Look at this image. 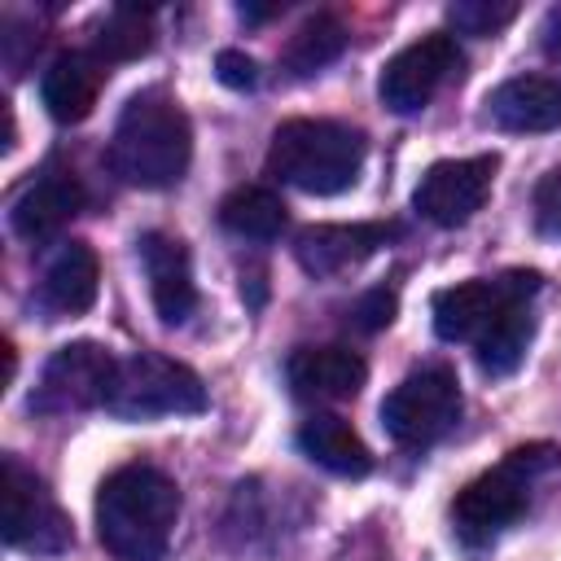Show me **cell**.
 Segmentation results:
<instances>
[{"instance_id": "obj_1", "label": "cell", "mask_w": 561, "mask_h": 561, "mask_svg": "<svg viewBox=\"0 0 561 561\" xmlns=\"http://www.w3.org/2000/svg\"><path fill=\"white\" fill-rule=\"evenodd\" d=\"M180 486L153 465H123L96 486V539L114 561H167Z\"/></svg>"}, {"instance_id": "obj_2", "label": "cell", "mask_w": 561, "mask_h": 561, "mask_svg": "<svg viewBox=\"0 0 561 561\" xmlns=\"http://www.w3.org/2000/svg\"><path fill=\"white\" fill-rule=\"evenodd\" d=\"M193 162V127L188 114L167 92H136L110 136V167L123 184L136 188H171L184 180Z\"/></svg>"}, {"instance_id": "obj_3", "label": "cell", "mask_w": 561, "mask_h": 561, "mask_svg": "<svg viewBox=\"0 0 561 561\" xmlns=\"http://www.w3.org/2000/svg\"><path fill=\"white\" fill-rule=\"evenodd\" d=\"M364 153H368V140L351 123L285 118L267 145V175H276L280 184H289L298 193L333 197L359 180Z\"/></svg>"}, {"instance_id": "obj_4", "label": "cell", "mask_w": 561, "mask_h": 561, "mask_svg": "<svg viewBox=\"0 0 561 561\" xmlns=\"http://www.w3.org/2000/svg\"><path fill=\"white\" fill-rule=\"evenodd\" d=\"M557 465H561V451L552 443H526V447H513L495 469L465 482L451 504V522H456L460 539L486 543L500 530H508L530 508V491L548 473H557Z\"/></svg>"}, {"instance_id": "obj_5", "label": "cell", "mask_w": 561, "mask_h": 561, "mask_svg": "<svg viewBox=\"0 0 561 561\" xmlns=\"http://www.w3.org/2000/svg\"><path fill=\"white\" fill-rule=\"evenodd\" d=\"M206 403H210L206 386L188 364L158 351H136L118 359L105 412L118 421H158V416H197L206 412Z\"/></svg>"}, {"instance_id": "obj_6", "label": "cell", "mask_w": 561, "mask_h": 561, "mask_svg": "<svg viewBox=\"0 0 561 561\" xmlns=\"http://www.w3.org/2000/svg\"><path fill=\"white\" fill-rule=\"evenodd\" d=\"M460 381L447 364H430L408 373L386 399H381V430L399 447H430L460 421Z\"/></svg>"}, {"instance_id": "obj_7", "label": "cell", "mask_w": 561, "mask_h": 561, "mask_svg": "<svg viewBox=\"0 0 561 561\" xmlns=\"http://www.w3.org/2000/svg\"><path fill=\"white\" fill-rule=\"evenodd\" d=\"M539 272L513 267L500 276H473L460 285H447L434 294V333L443 342H478L513 302H530L539 294Z\"/></svg>"}, {"instance_id": "obj_8", "label": "cell", "mask_w": 561, "mask_h": 561, "mask_svg": "<svg viewBox=\"0 0 561 561\" xmlns=\"http://www.w3.org/2000/svg\"><path fill=\"white\" fill-rule=\"evenodd\" d=\"M0 526L9 548L35 552V557H57L75 543L70 517L61 513V504L13 456H4V473H0Z\"/></svg>"}, {"instance_id": "obj_9", "label": "cell", "mask_w": 561, "mask_h": 561, "mask_svg": "<svg viewBox=\"0 0 561 561\" xmlns=\"http://www.w3.org/2000/svg\"><path fill=\"white\" fill-rule=\"evenodd\" d=\"M118 359L101 342H66L48 355L39 368V381L31 390V412L39 416H70L88 408H105L114 386Z\"/></svg>"}, {"instance_id": "obj_10", "label": "cell", "mask_w": 561, "mask_h": 561, "mask_svg": "<svg viewBox=\"0 0 561 561\" xmlns=\"http://www.w3.org/2000/svg\"><path fill=\"white\" fill-rule=\"evenodd\" d=\"M465 53L456 44V35L447 31H430L421 39H412L408 48H399L377 79V96L390 114H416L434 101V92L460 70Z\"/></svg>"}, {"instance_id": "obj_11", "label": "cell", "mask_w": 561, "mask_h": 561, "mask_svg": "<svg viewBox=\"0 0 561 561\" xmlns=\"http://www.w3.org/2000/svg\"><path fill=\"white\" fill-rule=\"evenodd\" d=\"M495 167H500L495 153L443 158V162H434V167L421 175L416 193H412V210H416L421 219H430L434 228H460V224H469V219L482 210L486 193H491Z\"/></svg>"}, {"instance_id": "obj_12", "label": "cell", "mask_w": 561, "mask_h": 561, "mask_svg": "<svg viewBox=\"0 0 561 561\" xmlns=\"http://www.w3.org/2000/svg\"><path fill=\"white\" fill-rule=\"evenodd\" d=\"M394 237H399V224H381V219L377 224H307L294 237V259L307 276L329 280L359 267Z\"/></svg>"}, {"instance_id": "obj_13", "label": "cell", "mask_w": 561, "mask_h": 561, "mask_svg": "<svg viewBox=\"0 0 561 561\" xmlns=\"http://www.w3.org/2000/svg\"><path fill=\"white\" fill-rule=\"evenodd\" d=\"M285 381L307 403H342L359 394L368 364L351 346H298L285 364Z\"/></svg>"}, {"instance_id": "obj_14", "label": "cell", "mask_w": 561, "mask_h": 561, "mask_svg": "<svg viewBox=\"0 0 561 561\" xmlns=\"http://www.w3.org/2000/svg\"><path fill=\"white\" fill-rule=\"evenodd\" d=\"M140 263L149 276V298L162 324H184L197 307V285H193V263L180 237L167 232H145L140 237Z\"/></svg>"}, {"instance_id": "obj_15", "label": "cell", "mask_w": 561, "mask_h": 561, "mask_svg": "<svg viewBox=\"0 0 561 561\" xmlns=\"http://www.w3.org/2000/svg\"><path fill=\"white\" fill-rule=\"evenodd\" d=\"M79 210H83V184L70 171H44L35 184H26L18 193V202L9 210V224L22 241H48Z\"/></svg>"}, {"instance_id": "obj_16", "label": "cell", "mask_w": 561, "mask_h": 561, "mask_svg": "<svg viewBox=\"0 0 561 561\" xmlns=\"http://www.w3.org/2000/svg\"><path fill=\"white\" fill-rule=\"evenodd\" d=\"M486 114L504 131H557L561 127V79L517 75L486 96Z\"/></svg>"}, {"instance_id": "obj_17", "label": "cell", "mask_w": 561, "mask_h": 561, "mask_svg": "<svg viewBox=\"0 0 561 561\" xmlns=\"http://www.w3.org/2000/svg\"><path fill=\"white\" fill-rule=\"evenodd\" d=\"M101 83H105V70L92 53H57L39 79V101L44 110L57 118V123H83L101 96Z\"/></svg>"}, {"instance_id": "obj_18", "label": "cell", "mask_w": 561, "mask_h": 561, "mask_svg": "<svg viewBox=\"0 0 561 561\" xmlns=\"http://www.w3.org/2000/svg\"><path fill=\"white\" fill-rule=\"evenodd\" d=\"M298 451L311 460V465H320V469H329V473H337V478H364V473H373V451H368V443L355 434V425L346 421V416H337V412H316V416H307L302 425H298Z\"/></svg>"}, {"instance_id": "obj_19", "label": "cell", "mask_w": 561, "mask_h": 561, "mask_svg": "<svg viewBox=\"0 0 561 561\" xmlns=\"http://www.w3.org/2000/svg\"><path fill=\"white\" fill-rule=\"evenodd\" d=\"M96 285H101V263L96 250L88 241H66L53 263L44 267V307L53 316H83L96 302Z\"/></svg>"}, {"instance_id": "obj_20", "label": "cell", "mask_w": 561, "mask_h": 561, "mask_svg": "<svg viewBox=\"0 0 561 561\" xmlns=\"http://www.w3.org/2000/svg\"><path fill=\"white\" fill-rule=\"evenodd\" d=\"M285 219V202L263 184H241L219 202V224L241 241H276Z\"/></svg>"}, {"instance_id": "obj_21", "label": "cell", "mask_w": 561, "mask_h": 561, "mask_svg": "<svg viewBox=\"0 0 561 561\" xmlns=\"http://www.w3.org/2000/svg\"><path fill=\"white\" fill-rule=\"evenodd\" d=\"M153 48V9L145 4H114L92 26V57L105 61H136Z\"/></svg>"}, {"instance_id": "obj_22", "label": "cell", "mask_w": 561, "mask_h": 561, "mask_svg": "<svg viewBox=\"0 0 561 561\" xmlns=\"http://www.w3.org/2000/svg\"><path fill=\"white\" fill-rule=\"evenodd\" d=\"M535 337V311L530 302H513L478 342H473V355H478V368L491 373V377H508L522 368L526 359V346Z\"/></svg>"}, {"instance_id": "obj_23", "label": "cell", "mask_w": 561, "mask_h": 561, "mask_svg": "<svg viewBox=\"0 0 561 561\" xmlns=\"http://www.w3.org/2000/svg\"><path fill=\"white\" fill-rule=\"evenodd\" d=\"M346 48V26L337 13H311L280 48V61L289 75L307 79V75H320L329 61H337Z\"/></svg>"}, {"instance_id": "obj_24", "label": "cell", "mask_w": 561, "mask_h": 561, "mask_svg": "<svg viewBox=\"0 0 561 561\" xmlns=\"http://www.w3.org/2000/svg\"><path fill=\"white\" fill-rule=\"evenodd\" d=\"M513 18H517V4L513 0H451L447 4V22L460 35H495Z\"/></svg>"}, {"instance_id": "obj_25", "label": "cell", "mask_w": 561, "mask_h": 561, "mask_svg": "<svg viewBox=\"0 0 561 561\" xmlns=\"http://www.w3.org/2000/svg\"><path fill=\"white\" fill-rule=\"evenodd\" d=\"M394 311H399V294H394V289H386V285H377V289H368V294L355 302L351 320H355V329L377 333V329H386V324L394 320Z\"/></svg>"}, {"instance_id": "obj_26", "label": "cell", "mask_w": 561, "mask_h": 561, "mask_svg": "<svg viewBox=\"0 0 561 561\" xmlns=\"http://www.w3.org/2000/svg\"><path fill=\"white\" fill-rule=\"evenodd\" d=\"M535 224H539V232L561 237V167H552L535 184Z\"/></svg>"}, {"instance_id": "obj_27", "label": "cell", "mask_w": 561, "mask_h": 561, "mask_svg": "<svg viewBox=\"0 0 561 561\" xmlns=\"http://www.w3.org/2000/svg\"><path fill=\"white\" fill-rule=\"evenodd\" d=\"M215 79H219L224 88H232V92H250V88L259 83V61H254L250 53H241V48H219V57H215Z\"/></svg>"}, {"instance_id": "obj_28", "label": "cell", "mask_w": 561, "mask_h": 561, "mask_svg": "<svg viewBox=\"0 0 561 561\" xmlns=\"http://www.w3.org/2000/svg\"><path fill=\"white\" fill-rule=\"evenodd\" d=\"M539 48H543L552 61H561V4L548 9L543 26H539Z\"/></svg>"}, {"instance_id": "obj_29", "label": "cell", "mask_w": 561, "mask_h": 561, "mask_svg": "<svg viewBox=\"0 0 561 561\" xmlns=\"http://www.w3.org/2000/svg\"><path fill=\"white\" fill-rule=\"evenodd\" d=\"M245 22H267V18H276V13H285V4H241L237 9Z\"/></svg>"}]
</instances>
